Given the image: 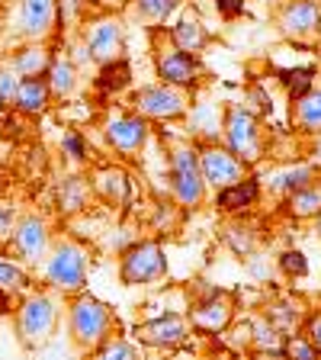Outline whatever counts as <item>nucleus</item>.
I'll list each match as a JSON object with an SVG mask.
<instances>
[{"label":"nucleus","instance_id":"obj_23","mask_svg":"<svg viewBox=\"0 0 321 360\" xmlns=\"http://www.w3.org/2000/svg\"><path fill=\"white\" fill-rule=\"evenodd\" d=\"M299 122L306 129H321V90L299 97Z\"/></svg>","mask_w":321,"mask_h":360},{"label":"nucleus","instance_id":"obj_22","mask_svg":"<svg viewBox=\"0 0 321 360\" xmlns=\"http://www.w3.org/2000/svg\"><path fill=\"white\" fill-rule=\"evenodd\" d=\"M100 90L112 94V90H122L129 84V65L126 61H106V68L100 71Z\"/></svg>","mask_w":321,"mask_h":360},{"label":"nucleus","instance_id":"obj_24","mask_svg":"<svg viewBox=\"0 0 321 360\" xmlns=\"http://www.w3.org/2000/svg\"><path fill=\"white\" fill-rule=\"evenodd\" d=\"M26 283H30L26 270L10 257H0V290H22Z\"/></svg>","mask_w":321,"mask_h":360},{"label":"nucleus","instance_id":"obj_7","mask_svg":"<svg viewBox=\"0 0 321 360\" xmlns=\"http://www.w3.org/2000/svg\"><path fill=\"white\" fill-rule=\"evenodd\" d=\"M228 145L238 158L254 161L261 155V142H257V122L251 120V112L232 110L228 112Z\"/></svg>","mask_w":321,"mask_h":360},{"label":"nucleus","instance_id":"obj_2","mask_svg":"<svg viewBox=\"0 0 321 360\" xmlns=\"http://www.w3.org/2000/svg\"><path fill=\"white\" fill-rule=\"evenodd\" d=\"M45 277H48L52 286H58V290H81L84 277H87V255H84V248L71 245V241L58 245L55 255L48 257Z\"/></svg>","mask_w":321,"mask_h":360},{"label":"nucleus","instance_id":"obj_27","mask_svg":"<svg viewBox=\"0 0 321 360\" xmlns=\"http://www.w3.org/2000/svg\"><path fill=\"white\" fill-rule=\"evenodd\" d=\"M61 206L65 210H81L84 206V184L77 177H67L61 184Z\"/></svg>","mask_w":321,"mask_h":360},{"label":"nucleus","instance_id":"obj_39","mask_svg":"<svg viewBox=\"0 0 321 360\" xmlns=\"http://www.w3.org/2000/svg\"><path fill=\"white\" fill-rule=\"evenodd\" d=\"M318 158H321V145H318Z\"/></svg>","mask_w":321,"mask_h":360},{"label":"nucleus","instance_id":"obj_18","mask_svg":"<svg viewBox=\"0 0 321 360\" xmlns=\"http://www.w3.org/2000/svg\"><path fill=\"white\" fill-rule=\"evenodd\" d=\"M257 193H261V187H257V180H235V184H228V187H222V193H218V206L222 210H244V206H251V202L257 200Z\"/></svg>","mask_w":321,"mask_h":360},{"label":"nucleus","instance_id":"obj_29","mask_svg":"<svg viewBox=\"0 0 321 360\" xmlns=\"http://www.w3.org/2000/svg\"><path fill=\"white\" fill-rule=\"evenodd\" d=\"M16 87H20V75L13 68H0V100H4V106L13 103Z\"/></svg>","mask_w":321,"mask_h":360},{"label":"nucleus","instance_id":"obj_4","mask_svg":"<svg viewBox=\"0 0 321 360\" xmlns=\"http://www.w3.org/2000/svg\"><path fill=\"white\" fill-rule=\"evenodd\" d=\"M167 270V261L161 255L157 245H138L132 248L122 261V280L126 283H148V280H157Z\"/></svg>","mask_w":321,"mask_h":360},{"label":"nucleus","instance_id":"obj_9","mask_svg":"<svg viewBox=\"0 0 321 360\" xmlns=\"http://www.w3.org/2000/svg\"><path fill=\"white\" fill-rule=\"evenodd\" d=\"M55 22V0H22L20 4V32L26 39H42Z\"/></svg>","mask_w":321,"mask_h":360},{"label":"nucleus","instance_id":"obj_11","mask_svg":"<svg viewBox=\"0 0 321 360\" xmlns=\"http://www.w3.org/2000/svg\"><path fill=\"white\" fill-rule=\"evenodd\" d=\"M48 97H52V87L45 81V75H32V77H20V87H16L13 106L26 116H36L48 106Z\"/></svg>","mask_w":321,"mask_h":360},{"label":"nucleus","instance_id":"obj_20","mask_svg":"<svg viewBox=\"0 0 321 360\" xmlns=\"http://www.w3.org/2000/svg\"><path fill=\"white\" fill-rule=\"evenodd\" d=\"M45 75H48L45 81H48V87H52L55 94H71V87H74V65H71V61L55 58Z\"/></svg>","mask_w":321,"mask_h":360},{"label":"nucleus","instance_id":"obj_3","mask_svg":"<svg viewBox=\"0 0 321 360\" xmlns=\"http://www.w3.org/2000/svg\"><path fill=\"white\" fill-rule=\"evenodd\" d=\"M106 325H110V312H106L103 302L90 300V296L74 302V309H71V328H74V338L81 345L100 341L106 335Z\"/></svg>","mask_w":321,"mask_h":360},{"label":"nucleus","instance_id":"obj_38","mask_svg":"<svg viewBox=\"0 0 321 360\" xmlns=\"http://www.w3.org/2000/svg\"><path fill=\"white\" fill-rule=\"evenodd\" d=\"M0 112H4V100H0Z\"/></svg>","mask_w":321,"mask_h":360},{"label":"nucleus","instance_id":"obj_8","mask_svg":"<svg viewBox=\"0 0 321 360\" xmlns=\"http://www.w3.org/2000/svg\"><path fill=\"white\" fill-rule=\"evenodd\" d=\"M202 180H209L216 187H228L235 180H241V158L232 151H218V148H206L202 151Z\"/></svg>","mask_w":321,"mask_h":360},{"label":"nucleus","instance_id":"obj_21","mask_svg":"<svg viewBox=\"0 0 321 360\" xmlns=\"http://www.w3.org/2000/svg\"><path fill=\"white\" fill-rule=\"evenodd\" d=\"M193 322L199 325V328L218 331L225 322H228V306H225V302H206V306H199V309H196Z\"/></svg>","mask_w":321,"mask_h":360},{"label":"nucleus","instance_id":"obj_5","mask_svg":"<svg viewBox=\"0 0 321 360\" xmlns=\"http://www.w3.org/2000/svg\"><path fill=\"white\" fill-rule=\"evenodd\" d=\"M171 180H173V193L180 196V202H199L202 200V171H199L196 155L190 148L173 151Z\"/></svg>","mask_w":321,"mask_h":360},{"label":"nucleus","instance_id":"obj_10","mask_svg":"<svg viewBox=\"0 0 321 360\" xmlns=\"http://www.w3.org/2000/svg\"><path fill=\"white\" fill-rule=\"evenodd\" d=\"M157 75L164 77V84L187 87V84H196V77H199V61L190 52H164L157 58Z\"/></svg>","mask_w":321,"mask_h":360},{"label":"nucleus","instance_id":"obj_33","mask_svg":"<svg viewBox=\"0 0 321 360\" xmlns=\"http://www.w3.org/2000/svg\"><path fill=\"white\" fill-rule=\"evenodd\" d=\"M61 148H65L71 158H84V139L77 132H71V135H65V139H61Z\"/></svg>","mask_w":321,"mask_h":360},{"label":"nucleus","instance_id":"obj_30","mask_svg":"<svg viewBox=\"0 0 321 360\" xmlns=\"http://www.w3.org/2000/svg\"><path fill=\"white\" fill-rule=\"evenodd\" d=\"M177 4L180 0H138V10H142L145 16H151V20H161V16L173 13Z\"/></svg>","mask_w":321,"mask_h":360},{"label":"nucleus","instance_id":"obj_12","mask_svg":"<svg viewBox=\"0 0 321 360\" xmlns=\"http://www.w3.org/2000/svg\"><path fill=\"white\" fill-rule=\"evenodd\" d=\"M135 103H138V110L145 116H180L183 112V97L167 87H145L135 97Z\"/></svg>","mask_w":321,"mask_h":360},{"label":"nucleus","instance_id":"obj_17","mask_svg":"<svg viewBox=\"0 0 321 360\" xmlns=\"http://www.w3.org/2000/svg\"><path fill=\"white\" fill-rule=\"evenodd\" d=\"M142 338L151 345H177V341H183V322L177 315H164L157 322L142 325Z\"/></svg>","mask_w":321,"mask_h":360},{"label":"nucleus","instance_id":"obj_36","mask_svg":"<svg viewBox=\"0 0 321 360\" xmlns=\"http://www.w3.org/2000/svg\"><path fill=\"white\" fill-rule=\"evenodd\" d=\"M100 354H110V357H132V347H126V345H110V347H103Z\"/></svg>","mask_w":321,"mask_h":360},{"label":"nucleus","instance_id":"obj_34","mask_svg":"<svg viewBox=\"0 0 321 360\" xmlns=\"http://www.w3.org/2000/svg\"><path fill=\"white\" fill-rule=\"evenodd\" d=\"M286 354H292V357H315V354H318V347H315V345H302V341H289V345H286Z\"/></svg>","mask_w":321,"mask_h":360},{"label":"nucleus","instance_id":"obj_32","mask_svg":"<svg viewBox=\"0 0 321 360\" xmlns=\"http://www.w3.org/2000/svg\"><path fill=\"white\" fill-rule=\"evenodd\" d=\"M16 225V210L10 202H0V238H7Z\"/></svg>","mask_w":321,"mask_h":360},{"label":"nucleus","instance_id":"obj_26","mask_svg":"<svg viewBox=\"0 0 321 360\" xmlns=\"http://www.w3.org/2000/svg\"><path fill=\"white\" fill-rule=\"evenodd\" d=\"M308 177H312V171H308V167H292V171L277 174L273 187H277V190H299V187H306V184H308Z\"/></svg>","mask_w":321,"mask_h":360},{"label":"nucleus","instance_id":"obj_25","mask_svg":"<svg viewBox=\"0 0 321 360\" xmlns=\"http://www.w3.org/2000/svg\"><path fill=\"white\" fill-rule=\"evenodd\" d=\"M283 84L289 87V97H306L308 94V87H312V77H315V71L312 68H299V71H283Z\"/></svg>","mask_w":321,"mask_h":360},{"label":"nucleus","instance_id":"obj_16","mask_svg":"<svg viewBox=\"0 0 321 360\" xmlns=\"http://www.w3.org/2000/svg\"><path fill=\"white\" fill-rule=\"evenodd\" d=\"M52 65V55L39 49V45H30V49H20V52L10 58V68H13L20 77H32V75H45Z\"/></svg>","mask_w":321,"mask_h":360},{"label":"nucleus","instance_id":"obj_15","mask_svg":"<svg viewBox=\"0 0 321 360\" xmlns=\"http://www.w3.org/2000/svg\"><path fill=\"white\" fill-rule=\"evenodd\" d=\"M87 52L100 61H110L112 55L119 52V26L110 20L97 22V26L87 32Z\"/></svg>","mask_w":321,"mask_h":360},{"label":"nucleus","instance_id":"obj_28","mask_svg":"<svg viewBox=\"0 0 321 360\" xmlns=\"http://www.w3.org/2000/svg\"><path fill=\"white\" fill-rule=\"evenodd\" d=\"M321 206V193H315V190H296L292 193V210L299 212V216H312L315 210Z\"/></svg>","mask_w":321,"mask_h":360},{"label":"nucleus","instance_id":"obj_31","mask_svg":"<svg viewBox=\"0 0 321 360\" xmlns=\"http://www.w3.org/2000/svg\"><path fill=\"white\" fill-rule=\"evenodd\" d=\"M283 270L286 274H308V261L302 251H286L283 255Z\"/></svg>","mask_w":321,"mask_h":360},{"label":"nucleus","instance_id":"obj_37","mask_svg":"<svg viewBox=\"0 0 321 360\" xmlns=\"http://www.w3.org/2000/svg\"><path fill=\"white\" fill-rule=\"evenodd\" d=\"M312 341H315V347L321 351V319H315L312 322Z\"/></svg>","mask_w":321,"mask_h":360},{"label":"nucleus","instance_id":"obj_13","mask_svg":"<svg viewBox=\"0 0 321 360\" xmlns=\"http://www.w3.org/2000/svg\"><path fill=\"white\" fill-rule=\"evenodd\" d=\"M321 22V7L315 0H292L283 10V30L289 36H308L312 30H318Z\"/></svg>","mask_w":321,"mask_h":360},{"label":"nucleus","instance_id":"obj_6","mask_svg":"<svg viewBox=\"0 0 321 360\" xmlns=\"http://www.w3.org/2000/svg\"><path fill=\"white\" fill-rule=\"evenodd\" d=\"M10 245H13L20 261H39L48 245V229L39 216H22L10 232Z\"/></svg>","mask_w":321,"mask_h":360},{"label":"nucleus","instance_id":"obj_14","mask_svg":"<svg viewBox=\"0 0 321 360\" xmlns=\"http://www.w3.org/2000/svg\"><path fill=\"white\" fill-rule=\"evenodd\" d=\"M145 139H148V126L145 120H135V116H126V120H116L110 126V142L119 151H135L142 148Z\"/></svg>","mask_w":321,"mask_h":360},{"label":"nucleus","instance_id":"obj_19","mask_svg":"<svg viewBox=\"0 0 321 360\" xmlns=\"http://www.w3.org/2000/svg\"><path fill=\"white\" fill-rule=\"evenodd\" d=\"M171 36H173V42H177V49L180 52H199L202 45H206V30H202L196 20H183V22H177L171 30Z\"/></svg>","mask_w":321,"mask_h":360},{"label":"nucleus","instance_id":"obj_35","mask_svg":"<svg viewBox=\"0 0 321 360\" xmlns=\"http://www.w3.org/2000/svg\"><path fill=\"white\" fill-rule=\"evenodd\" d=\"M216 7H218V13H225V16H238L241 10H244V0H216Z\"/></svg>","mask_w":321,"mask_h":360},{"label":"nucleus","instance_id":"obj_1","mask_svg":"<svg viewBox=\"0 0 321 360\" xmlns=\"http://www.w3.org/2000/svg\"><path fill=\"white\" fill-rule=\"evenodd\" d=\"M55 319H58V312H55V302L48 300V296H26V300L20 302V312H16V328H20V338L22 345H42L45 338L52 335L55 328Z\"/></svg>","mask_w":321,"mask_h":360}]
</instances>
